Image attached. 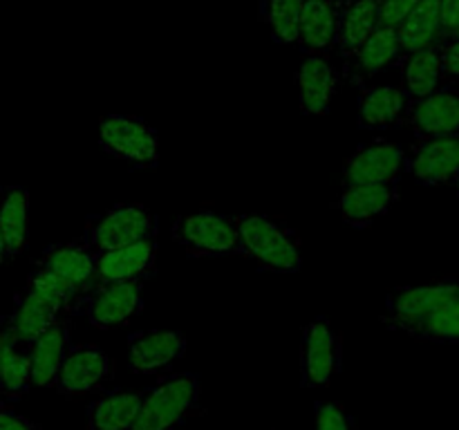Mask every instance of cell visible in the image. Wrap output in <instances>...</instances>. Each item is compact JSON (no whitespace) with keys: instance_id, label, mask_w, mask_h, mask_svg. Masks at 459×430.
Returning <instances> with one entry per match:
<instances>
[{"instance_id":"cell-1","label":"cell","mask_w":459,"mask_h":430,"mask_svg":"<svg viewBox=\"0 0 459 430\" xmlns=\"http://www.w3.org/2000/svg\"><path fill=\"white\" fill-rule=\"evenodd\" d=\"M240 255L254 260L263 271L296 273L300 260V236L285 219L260 213L236 215Z\"/></svg>"},{"instance_id":"cell-2","label":"cell","mask_w":459,"mask_h":430,"mask_svg":"<svg viewBox=\"0 0 459 430\" xmlns=\"http://www.w3.org/2000/svg\"><path fill=\"white\" fill-rule=\"evenodd\" d=\"M200 406V379L195 374H170L142 399L133 430H175Z\"/></svg>"},{"instance_id":"cell-3","label":"cell","mask_w":459,"mask_h":430,"mask_svg":"<svg viewBox=\"0 0 459 430\" xmlns=\"http://www.w3.org/2000/svg\"><path fill=\"white\" fill-rule=\"evenodd\" d=\"M455 300H459V280L455 278H444L420 287H397L385 298L381 321L388 330L412 336L421 322Z\"/></svg>"},{"instance_id":"cell-4","label":"cell","mask_w":459,"mask_h":430,"mask_svg":"<svg viewBox=\"0 0 459 430\" xmlns=\"http://www.w3.org/2000/svg\"><path fill=\"white\" fill-rule=\"evenodd\" d=\"M173 240L191 258H220V255H240V236L236 218L202 209L182 215L173 222Z\"/></svg>"},{"instance_id":"cell-5","label":"cell","mask_w":459,"mask_h":430,"mask_svg":"<svg viewBox=\"0 0 459 430\" xmlns=\"http://www.w3.org/2000/svg\"><path fill=\"white\" fill-rule=\"evenodd\" d=\"M148 237H157L155 215L142 204H117L99 218L90 219L81 240L99 258L108 251L124 249Z\"/></svg>"},{"instance_id":"cell-6","label":"cell","mask_w":459,"mask_h":430,"mask_svg":"<svg viewBox=\"0 0 459 430\" xmlns=\"http://www.w3.org/2000/svg\"><path fill=\"white\" fill-rule=\"evenodd\" d=\"M99 143L108 155L137 166L155 168L160 161V139L152 125L134 115H106L99 121Z\"/></svg>"},{"instance_id":"cell-7","label":"cell","mask_w":459,"mask_h":430,"mask_svg":"<svg viewBox=\"0 0 459 430\" xmlns=\"http://www.w3.org/2000/svg\"><path fill=\"white\" fill-rule=\"evenodd\" d=\"M142 309V282H99L83 296L79 312L97 330H115L128 325Z\"/></svg>"},{"instance_id":"cell-8","label":"cell","mask_w":459,"mask_h":430,"mask_svg":"<svg viewBox=\"0 0 459 430\" xmlns=\"http://www.w3.org/2000/svg\"><path fill=\"white\" fill-rule=\"evenodd\" d=\"M343 340L327 318H314L303 331L300 345V383L305 388H325L341 370Z\"/></svg>"},{"instance_id":"cell-9","label":"cell","mask_w":459,"mask_h":430,"mask_svg":"<svg viewBox=\"0 0 459 430\" xmlns=\"http://www.w3.org/2000/svg\"><path fill=\"white\" fill-rule=\"evenodd\" d=\"M406 173L424 186L455 182L459 175V134L415 139L406 150Z\"/></svg>"},{"instance_id":"cell-10","label":"cell","mask_w":459,"mask_h":430,"mask_svg":"<svg viewBox=\"0 0 459 430\" xmlns=\"http://www.w3.org/2000/svg\"><path fill=\"white\" fill-rule=\"evenodd\" d=\"M402 125L411 128L415 139L459 134V90L446 85L429 97L406 101Z\"/></svg>"},{"instance_id":"cell-11","label":"cell","mask_w":459,"mask_h":430,"mask_svg":"<svg viewBox=\"0 0 459 430\" xmlns=\"http://www.w3.org/2000/svg\"><path fill=\"white\" fill-rule=\"evenodd\" d=\"M406 170V150L393 142H372L345 159L343 188L363 184H397Z\"/></svg>"},{"instance_id":"cell-12","label":"cell","mask_w":459,"mask_h":430,"mask_svg":"<svg viewBox=\"0 0 459 430\" xmlns=\"http://www.w3.org/2000/svg\"><path fill=\"white\" fill-rule=\"evenodd\" d=\"M112 376V358L90 343L72 345L58 372L56 390L65 397H83L101 388Z\"/></svg>"},{"instance_id":"cell-13","label":"cell","mask_w":459,"mask_h":430,"mask_svg":"<svg viewBox=\"0 0 459 430\" xmlns=\"http://www.w3.org/2000/svg\"><path fill=\"white\" fill-rule=\"evenodd\" d=\"M186 352V336L175 330H143L130 336L128 366L134 374L151 376Z\"/></svg>"},{"instance_id":"cell-14","label":"cell","mask_w":459,"mask_h":430,"mask_svg":"<svg viewBox=\"0 0 459 430\" xmlns=\"http://www.w3.org/2000/svg\"><path fill=\"white\" fill-rule=\"evenodd\" d=\"M74 314L67 312L54 300L45 298L43 294L34 289H22L16 296V307L7 318V330L16 336L21 343L31 345L40 339L48 330H52L58 321L72 318Z\"/></svg>"},{"instance_id":"cell-15","label":"cell","mask_w":459,"mask_h":430,"mask_svg":"<svg viewBox=\"0 0 459 430\" xmlns=\"http://www.w3.org/2000/svg\"><path fill=\"white\" fill-rule=\"evenodd\" d=\"M157 269V237L134 242L124 249L108 251L97 258L99 282H143Z\"/></svg>"},{"instance_id":"cell-16","label":"cell","mask_w":459,"mask_h":430,"mask_svg":"<svg viewBox=\"0 0 459 430\" xmlns=\"http://www.w3.org/2000/svg\"><path fill=\"white\" fill-rule=\"evenodd\" d=\"M341 13L343 7L334 0H305L296 45L309 56H327L336 52Z\"/></svg>"},{"instance_id":"cell-17","label":"cell","mask_w":459,"mask_h":430,"mask_svg":"<svg viewBox=\"0 0 459 430\" xmlns=\"http://www.w3.org/2000/svg\"><path fill=\"white\" fill-rule=\"evenodd\" d=\"M299 103L305 115L323 116L332 106V99L339 94L341 76L325 56H307L300 63Z\"/></svg>"},{"instance_id":"cell-18","label":"cell","mask_w":459,"mask_h":430,"mask_svg":"<svg viewBox=\"0 0 459 430\" xmlns=\"http://www.w3.org/2000/svg\"><path fill=\"white\" fill-rule=\"evenodd\" d=\"M34 267L48 269V271L56 273V276L65 278L74 287H79L83 294H88L97 280V255L90 251V246L83 240L63 242V245H54L36 260Z\"/></svg>"},{"instance_id":"cell-19","label":"cell","mask_w":459,"mask_h":430,"mask_svg":"<svg viewBox=\"0 0 459 430\" xmlns=\"http://www.w3.org/2000/svg\"><path fill=\"white\" fill-rule=\"evenodd\" d=\"M402 58V45H399L397 30H377L372 39L354 54L352 58L345 61V76L359 90L368 88L370 81L379 74L381 70L390 65H397Z\"/></svg>"},{"instance_id":"cell-20","label":"cell","mask_w":459,"mask_h":430,"mask_svg":"<svg viewBox=\"0 0 459 430\" xmlns=\"http://www.w3.org/2000/svg\"><path fill=\"white\" fill-rule=\"evenodd\" d=\"M399 200L397 184H363L343 188L336 200L339 213L350 227L366 228Z\"/></svg>"},{"instance_id":"cell-21","label":"cell","mask_w":459,"mask_h":430,"mask_svg":"<svg viewBox=\"0 0 459 430\" xmlns=\"http://www.w3.org/2000/svg\"><path fill=\"white\" fill-rule=\"evenodd\" d=\"M72 318L58 321L52 330L45 331L36 343L30 345L31 352V383L39 388H56L58 372L72 348Z\"/></svg>"},{"instance_id":"cell-22","label":"cell","mask_w":459,"mask_h":430,"mask_svg":"<svg viewBox=\"0 0 459 430\" xmlns=\"http://www.w3.org/2000/svg\"><path fill=\"white\" fill-rule=\"evenodd\" d=\"M406 101L402 85H368L359 97V125L363 130L399 128Z\"/></svg>"},{"instance_id":"cell-23","label":"cell","mask_w":459,"mask_h":430,"mask_svg":"<svg viewBox=\"0 0 459 430\" xmlns=\"http://www.w3.org/2000/svg\"><path fill=\"white\" fill-rule=\"evenodd\" d=\"M399 72H402V90L408 101L424 99L429 94L437 92L442 88V58H439L437 47L420 49V52L403 54L397 61Z\"/></svg>"},{"instance_id":"cell-24","label":"cell","mask_w":459,"mask_h":430,"mask_svg":"<svg viewBox=\"0 0 459 430\" xmlns=\"http://www.w3.org/2000/svg\"><path fill=\"white\" fill-rule=\"evenodd\" d=\"M403 54L442 45V0H420L411 16L397 27Z\"/></svg>"},{"instance_id":"cell-25","label":"cell","mask_w":459,"mask_h":430,"mask_svg":"<svg viewBox=\"0 0 459 430\" xmlns=\"http://www.w3.org/2000/svg\"><path fill=\"white\" fill-rule=\"evenodd\" d=\"M142 392L115 390L88 406V430H133L142 408Z\"/></svg>"},{"instance_id":"cell-26","label":"cell","mask_w":459,"mask_h":430,"mask_svg":"<svg viewBox=\"0 0 459 430\" xmlns=\"http://www.w3.org/2000/svg\"><path fill=\"white\" fill-rule=\"evenodd\" d=\"M377 30H379V0H352L341 13L336 52L343 56V61H348L372 39Z\"/></svg>"},{"instance_id":"cell-27","label":"cell","mask_w":459,"mask_h":430,"mask_svg":"<svg viewBox=\"0 0 459 430\" xmlns=\"http://www.w3.org/2000/svg\"><path fill=\"white\" fill-rule=\"evenodd\" d=\"M0 231L7 242V255L18 258L27 249L30 240V193L22 186L3 188Z\"/></svg>"},{"instance_id":"cell-28","label":"cell","mask_w":459,"mask_h":430,"mask_svg":"<svg viewBox=\"0 0 459 430\" xmlns=\"http://www.w3.org/2000/svg\"><path fill=\"white\" fill-rule=\"evenodd\" d=\"M31 383V352L30 345L21 343L7 330V348H4L3 366H0V392L4 397H21Z\"/></svg>"},{"instance_id":"cell-29","label":"cell","mask_w":459,"mask_h":430,"mask_svg":"<svg viewBox=\"0 0 459 430\" xmlns=\"http://www.w3.org/2000/svg\"><path fill=\"white\" fill-rule=\"evenodd\" d=\"M303 4L305 0H263L260 3V21L269 27L273 40L282 45L299 40Z\"/></svg>"},{"instance_id":"cell-30","label":"cell","mask_w":459,"mask_h":430,"mask_svg":"<svg viewBox=\"0 0 459 430\" xmlns=\"http://www.w3.org/2000/svg\"><path fill=\"white\" fill-rule=\"evenodd\" d=\"M27 289H34L43 294L45 298L54 300L61 307H65L70 314H76L81 309V300H83V291L67 282L65 278L56 276V273L48 271V269L34 267V271L27 276Z\"/></svg>"},{"instance_id":"cell-31","label":"cell","mask_w":459,"mask_h":430,"mask_svg":"<svg viewBox=\"0 0 459 430\" xmlns=\"http://www.w3.org/2000/svg\"><path fill=\"white\" fill-rule=\"evenodd\" d=\"M411 339L429 340V343H459V300L421 322Z\"/></svg>"},{"instance_id":"cell-32","label":"cell","mask_w":459,"mask_h":430,"mask_svg":"<svg viewBox=\"0 0 459 430\" xmlns=\"http://www.w3.org/2000/svg\"><path fill=\"white\" fill-rule=\"evenodd\" d=\"M314 430H357V421L341 403L316 401L314 403Z\"/></svg>"},{"instance_id":"cell-33","label":"cell","mask_w":459,"mask_h":430,"mask_svg":"<svg viewBox=\"0 0 459 430\" xmlns=\"http://www.w3.org/2000/svg\"><path fill=\"white\" fill-rule=\"evenodd\" d=\"M420 0H379V27L381 30H397Z\"/></svg>"},{"instance_id":"cell-34","label":"cell","mask_w":459,"mask_h":430,"mask_svg":"<svg viewBox=\"0 0 459 430\" xmlns=\"http://www.w3.org/2000/svg\"><path fill=\"white\" fill-rule=\"evenodd\" d=\"M442 58V79L448 83H459V40H444L439 45Z\"/></svg>"},{"instance_id":"cell-35","label":"cell","mask_w":459,"mask_h":430,"mask_svg":"<svg viewBox=\"0 0 459 430\" xmlns=\"http://www.w3.org/2000/svg\"><path fill=\"white\" fill-rule=\"evenodd\" d=\"M0 430H43L39 424L27 419L21 412L12 410V408L0 406Z\"/></svg>"},{"instance_id":"cell-36","label":"cell","mask_w":459,"mask_h":430,"mask_svg":"<svg viewBox=\"0 0 459 430\" xmlns=\"http://www.w3.org/2000/svg\"><path fill=\"white\" fill-rule=\"evenodd\" d=\"M459 31V0H442V43Z\"/></svg>"},{"instance_id":"cell-37","label":"cell","mask_w":459,"mask_h":430,"mask_svg":"<svg viewBox=\"0 0 459 430\" xmlns=\"http://www.w3.org/2000/svg\"><path fill=\"white\" fill-rule=\"evenodd\" d=\"M4 348H7V318H0V366H3Z\"/></svg>"},{"instance_id":"cell-38","label":"cell","mask_w":459,"mask_h":430,"mask_svg":"<svg viewBox=\"0 0 459 430\" xmlns=\"http://www.w3.org/2000/svg\"><path fill=\"white\" fill-rule=\"evenodd\" d=\"M7 258H9V255H7V242H4L3 231H0V267H3V262Z\"/></svg>"},{"instance_id":"cell-39","label":"cell","mask_w":459,"mask_h":430,"mask_svg":"<svg viewBox=\"0 0 459 430\" xmlns=\"http://www.w3.org/2000/svg\"><path fill=\"white\" fill-rule=\"evenodd\" d=\"M336 4H339V7H348L350 3H352V0H334Z\"/></svg>"},{"instance_id":"cell-40","label":"cell","mask_w":459,"mask_h":430,"mask_svg":"<svg viewBox=\"0 0 459 430\" xmlns=\"http://www.w3.org/2000/svg\"><path fill=\"white\" fill-rule=\"evenodd\" d=\"M448 40H459V31H455V34H453Z\"/></svg>"},{"instance_id":"cell-41","label":"cell","mask_w":459,"mask_h":430,"mask_svg":"<svg viewBox=\"0 0 459 430\" xmlns=\"http://www.w3.org/2000/svg\"><path fill=\"white\" fill-rule=\"evenodd\" d=\"M453 184H455V188H457V195H459V175H457V177H455V182H453Z\"/></svg>"}]
</instances>
